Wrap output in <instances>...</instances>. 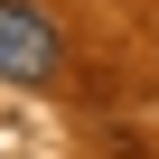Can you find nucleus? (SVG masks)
Masks as SVG:
<instances>
[{"label":"nucleus","mask_w":159,"mask_h":159,"mask_svg":"<svg viewBox=\"0 0 159 159\" xmlns=\"http://www.w3.org/2000/svg\"><path fill=\"white\" fill-rule=\"evenodd\" d=\"M0 75H10V84H47V75H66V38L47 28V10L0 0Z\"/></svg>","instance_id":"nucleus-1"}]
</instances>
